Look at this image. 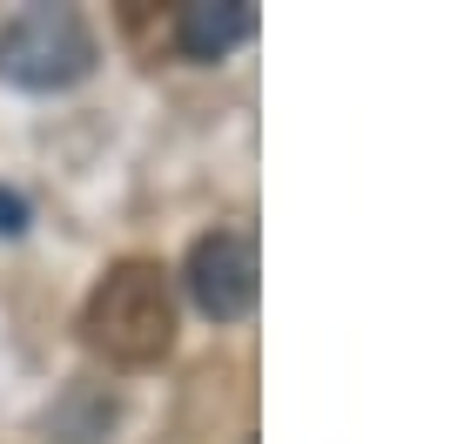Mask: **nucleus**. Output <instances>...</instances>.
<instances>
[{"instance_id": "1", "label": "nucleus", "mask_w": 464, "mask_h": 444, "mask_svg": "<svg viewBox=\"0 0 464 444\" xmlns=\"http://www.w3.org/2000/svg\"><path fill=\"white\" fill-rule=\"evenodd\" d=\"M82 330L94 351H108L115 363H155L175 343V296H169L162 263H141V256L115 263L94 283Z\"/></svg>"}, {"instance_id": "5", "label": "nucleus", "mask_w": 464, "mask_h": 444, "mask_svg": "<svg viewBox=\"0 0 464 444\" xmlns=\"http://www.w3.org/2000/svg\"><path fill=\"white\" fill-rule=\"evenodd\" d=\"M108 424H115V391L74 384L47 410V444H94V438H108Z\"/></svg>"}, {"instance_id": "4", "label": "nucleus", "mask_w": 464, "mask_h": 444, "mask_svg": "<svg viewBox=\"0 0 464 444\" xmlns=\"http://www.w3.org/2000/svg\"><path fill=\"white\" fill-rule=\"evenodd\" d=\"M256 27V14L243 0H188L182 21H175V47H182L188 61H222L229 47H243Z\"/></svg>"}, {"instance_id": "6", "label": "nucleus", "mask_w": 464, "mask_h": 444, "mask_svg": "<svg viewBox=\"0 0 464 444\" xmlns=\"http://www.w3.org/2000/svg\"><path fill=\"white\" fill-rule=\"evenodd\" d=\"M21 216H27V209H21V196H0V229L14 236V229H21Z\"/></svg>"}, {"instance_id": "3", "label": "nucleus", "mask_w": 464, "mask_h": 444, "mask_svg": "<svg viewBox=\"0 0 464 444\" xmlns=\"http://www.w3.org/2000/svg\"><path fill=\"white\" fill-rule=\"evenodd\" d=\"M188 296L202 304V316L216 323H236L249 304H256V249L249 236L236 229H216L188 249Z\"/></svg>"}, {"instance_id": "2", "label": "nucleus", "mask_w": 464, "mask_h": 444, "mask_svg": "<svg viewBox=\"0 0 464 444\" xmlns=\"http://www.w3.org/2000/svg\"><path fill=\"white\" fill-rule=\"evenodd\" d=\"M94 68V34L74 7H21L0 27V74L21 88H74Z\"/></svg>"}]
</instances>
